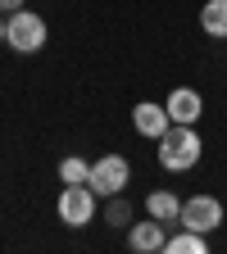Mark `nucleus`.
I'll return each instance as SVG.
<instances>
[{
  "instance_id": "obj_1",
  "label": "nucleus",
  "mask_w": 227,
  "mask_h": 254,
  "mask_svg": "<svg viewBox=\"0 0 227 254\" xmlns=\"http://www.w3.org/2000/svg\"><path fill=\"white\" fill-rule=\"evenodd\" d=\"M205 154V141L191 123H173L164 136H159V164H164V173H186L196 168Z\"/></svg>"
},
{
  "instance_id": "obj_2",
  "label": "nucleus",
  "mask_w": 227,
  "mask_h": 254,
  "mask_svg": "<svg viewBox=\"0 0 227 254\" xmlns=\"http://www.w3.org/2000/svg\"><path fill=\"white\" fill-rule=\"evenodd\" d=\"M5 46L18 50V55H37L46 46V18L32 14V9H14L9 23H5Z\"/></svg>"
},
{
  "instance_id": "obj_3",
  "label": "nucleus",
  "mask_w": 227,
  "mask_h": 254,
  "mask_svg": "<svg viewBox=\"0 0 227 254\" xmlns=\"http://www.w3.org/2000/svg\"><path fill=\"white\" fill-rule=\"evenodd\" d=\"M127 182H132V164H127L123 154H100L91 164V190L95 195H123L127 190Z\"/></svg>"
},
{
  "instance_id": "obj_4",
  "label": "nucleus",
  "mask_w": 227,
  "mask_h": 254,
  "mask_svg": "<svg viewBox=\"0 0 227 254\" xmlns=\"http://www.w3.org/2000/svg\"><path fill=\"white\" fill-rule=\"evenodd\" d=\"M95 218V190L82 182V186H64L59 190V222L64 227H86Z\"/></svg>"
},
{
  "instance_id": "obj_5",
  "label": "nucleus",
  "mask_w": 227,
  "mask_h": 254,
  "mask_svg": "<svg viewBox=\"0 0 227 254\" xmlns=\"http://www.w3.org/2000/svg\"><path fill=\"white\" fill-rule=\"evenodd\" d=\"M182 227H191V232H214V227H223V200H214V195H191V200H182Z\"/></svg>"
},
{
  "instance_id": "obj_6",
  "label": "nucleus",
  "mask_w": 227,
  "mask_h": 254,
  "mask_svg": "<svg viewBox=\"0 0 227 254\" xmlns=\"http://www.w3.org/2000/svg\"><path fill=\"white\" fill-rule=\"evenodd\" d=\"M132 127L141 136H150V141H159L173 127V118H168V105H154V100H141L137 109H132Z\"/></svg>"
},
{
  "instance_id": "obj_7",
  "label": "nucleus",
  "mask_w": 227,
  "mask_h": 254,
  "mask_svg": "<svg viewBox=\"0 0 227 254\" xmlns=\"http://www.w3.org/2000/svg\"><path fill=\"white\" fill-rule=\"evenodd\" d=\"M164 227H168V222H159V218H150V222H132V227H127V245H132L137 254H159V250L168 245Z\"/></svg>"
},
{
  "instance_id": "obj_8",
  "label": "nucleus",
  "mask_w": 227,
  "mask_h": 254,
  "mask_svg": "<svg viewBox=\"0 0 227 254\" xmlns=\"http://www.w3.org/2000/svg\"><path fill=\"white\" fill-rule=\"evenodd\" d=\"M200 114H205V100H200L196 86H177V91L168 95V118H173V123H191V127H196Z\"/></svg>"
},
{
  "instance_id": "obj_9",
  "label": "nucleus",
  "mask_w": 227,
  "mask_h": 254,
  "mask_svg": "<svg viewBox=\"0 0 227 254\" xmlns=\"http://www.w3.org/2000/svg\"><path fill=\"white\" fill-rule=\"evenodd\" d=\"M146 213L159 218V222H177L182 218V200L173 195V190H150L146 195Z\"/></svg>"
},
{
  "instance_id": "obj_10",
  "label": "nucleus",
  "mask_w": 227,
  "mask_h": 254,
  "mask_svg": "<svg viewBox=\"0 0 227 254\" xmlns=\"http://www.w3.org/2000/svg\"><path fill=\"white\" fill-rule=\"evenodd\" d=\"M200 32L214 41H227V0H209L200 9Z\"/></svg>"
},
{
  "instance_id": "obj_11",
  "label": "nucleus",
  "mask_w": 227,
  "mask_h": 254,
  "mask_svg": "<svg viewBox=\"0 0 227 254\" xmlns=\"http://www.w3.org/2000/svg\"><path fill=\"white\" fill-rule=\"evenodd\" d=\"M205 250H209L205 232H191V227H182V232L168 236V245H164V254H205Z\"/></svg>"
},
{
  "instance_id": "obj_12",
  "label": "nucleus",
  "mask_w": 227,
  "mask_h": 254,
  "mask_svg": "<svg viewBox=\"0 0 227 254\" xmlns=\"http://www.w3.org/2000/svg\"><path fill=\"white\" fill-rule=\"evenodd\" d=\"M59 182L64 186H91V164H86V159H77V154H69V159H64V164H59Z\"/></svg>"
},
{
  "instance_id": "obj_13",
  "label": "nucleus",
  "mask_w": 227,
  "mask_h": 254,
  "mask_svg": "<svg viewBox=\"0 0 227 254\" xmlns=\"http://www.w3.org/2000/svg\"><path fill=\"white\" fill-rule=\"evenodd\" d=\"M105 222H109V227H132V204H127V195H109Z\"/></svg>"
},
{
  "instance_id": "obj_14",
  "label": "nucleus",
  "mask_w": 227,
  "mask_h": 254,
  "mask_svg": "<svg viewBox=\"0 0 227 254\" xmlns=\"http://www.w3.org/2000/svg\"><path fill=\"white\" fill-rule=\"evenodd\" d=\"M18 5H27V0H0V14H14Z\"/></svg>"
},
{
  "instance_id": "obj_15",
  "label": "nucleus",
  "mask_w": 227,
  "mask_h": 254,
  "mask_svg": "<svg viewBox=\"0 0 227 254\" xmlns=\"http://www.w3.org/2000/svg\"><path fill=\"white\" fill-rule=\"evenodd\" d=\"M0 46H5V23H0Z\"/></svg>"
}]
</instances>
